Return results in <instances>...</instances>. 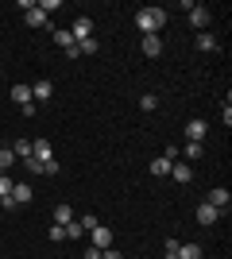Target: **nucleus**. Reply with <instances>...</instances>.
Returning <instances> with one entry per match:
<instances>
[{
  "instance_id": "obj_24",
  "label": "nucleus",
  "mask_w": 232,
  "mask_h": 259,
  "mask_svg": "<svg viewBox=\"0 0 232 259\" xmlns=\"http://www.w3.org/2000/svg\"><path fill=\"white\" fill-rule=\"evenodd\" d=\"M140 108H144V112H155V108H159V97H155V93H144V97H140Z\"/></svg>"
},
{
  "instance_id": "obj_4",
  "label": "nucleus",
  "mask_w": 232,
  "mask_h": 259,
  "mask_svg": "<svg viewBox=\"0 0 232 259\" xmlns=\"http://www.w3.org/2000/svg\"><path fill=\"white\" fill-rule=\"evenodd\" d=\"M89 248H112V228H105V225H97V228H89Z\"/></svg>"
},
{
  "instance_id": "obj_10",
  "label": "nucleus",
  "mask_w": 232,
  "mask_h": 259,
  "mask_svg": "<svg viewBox=\"0 0 232 259\" xmlns=\"http://www.w3.org/2000/svg\"><path fill=\"white\" fill-rule=\"evenodd\" d=\"M70 35H74L77 43H81V39H89V35H93V20H89V16H77V20L70 23Z\"/></svg>"
},
{
  "instance_id": "obj_26",
  "label": "nucleus",
  "mask_w": 232,
  "mask_h": 259,
  "mask_svg": "<svg viewBox=\"0 0 232 259\" xmlns=\"http://www.w3.org/2000/svg\"><path fill=\"white\" fill-rule=\"evenodd\" d=\"M77 225H81V232H89V228H97L101 221H97V217H93V213H85V217H81V221H77Z\"/></svg>"
},
{
  "instance_id": "obj_2",
  "label": "nucleus",
  "mask_w": 232,
  "mask_h": 259,
  "mask_svg": "<svg viewBox=\"0 0 232 259\" xmlns=\"http://www.w3.org/2000/svg\"><path fill=\"white\" fill-rule=\"evenodd\" d=\"M186 12H190V27H194V31H209L213 12L205 8V4H186Z\"/></svg>"
},
{
  "instance_id": "obj_13",
  "label": "nucleus",
  "mask_w": 232,
  "mask_h": 259,
  "mask_svg": "<svg viewBox=\"0 0 232 259\" xmlns=\"http://www.w3.org/2000/svg\"><path fill=\"white\" fill-rule=\"evenodd\" d=\"M31 197H35V190L27 182H16V186H12V201H16V205H27Z\"/></svg>"
},
{
  "instance_id": "obj_14",
  "label": "nucleus",
  "mask_w": 232,
  "mask_h": 259,
  "mask_svg": "<svg viewBox=\"0 0 232 259\" xmlns=\"http://www.w3.org/2000/svg\"><path fill=\"white\" fill-rule=\"evenodd\" d=\"M194 43H198V51H205V54L221 47V43H217V35H213V31H198V39H194Z\"/></svg>"
},
{
  "instance_id": "obj_29",
  "label": "nucleus",
  "mask_w": 232,
  "mask_h": 259,
  "mask_svg": "<svg viewBox=\"0 0 232 259\" xmlns=\"http://www.w3.org/2000/svg\"><path fill=\"white\" fill-rule=\"evenodd\" d=\"M39 8H43L47 16H51V12H58V8H62V0H39Z\"/></svg>"
},
{
  "instance_id": "obj_23",
  "label": "nucleus",
  "mask_w": 232,
  "mask_h": 259,
  "mask_svg": "<svg viewBox=\"0 0 232 259\" xmlns=\"http://www.w3.org/2000/svg\"><path fill=\"white\" fill-rule=\"evenodd\" d=\"M97 35H89V39H81V43H77V54H97Z\"/></svg>"
},
{
  "instance_id": "obj_9",
  "label": "nucleus",
  "mask_w": 232,
  "mask_h": 259,
  "mask_svg": "<svg viewBox=\"0 0 232 259\" xmlns=\"http://www.w3.org/2000/svg\"><path fill=\"white\" fill-rule=\"evenodd\" d=\"M51 97H55V81H47V77H39V81L31 85V101L39 105V101H51Z\"/></svg>"
},
{
  "instance_id": "obj_6",
  "label": "nucleus",
  "mask_w": 232,
  "mask_h": 259,
  "mask_svg": "<svg viewBox=\"0 0 232 259\" xmlns=\"http://www.w3.org/2000/svg\"><path fill=\"white\" fill-rule=\"evenodd\" d=\"M194 217H198V225H217V221H221V213H217V209L209 205V201H198V209H194Z\"/></svg>"
},
{
  "instance_id": "obj_28",
  "label": "nucleus",
  "mask_w": 232,
  "mask_h": 259,
  "mask_svg": "<svg viewBox=\"0 0 232 259\" xmlns=\"http://www.w3.org/2000/svg\"><path fill=\"white\" fill-rule=\"evenodd\" d=\"M163 255L166 259H178V240H166V244H163Z\"/></svg>"
},
{
  "instance_id": "obj_31",
  "label": "nucleus",
  "mask_w": 232,
  "mask_h": 259,
  "mask_svg": "<svg viewBox=\"0 0 232 259\" xmlns=\"http://www.w3.org/2000/svg\"><path fill=\"white\" fill-rule=\"evenodd\" d=\"M101 259H124V255L116 251V244H112V248H105V251H101Z\"/></svg>"
},
{
  "instance_id": "obj_19",
  "label": "nucleus",
  "mask_w": 232,
  "mask_h": 259,
  "mask_svg": "<svg viewBox=\"0 0 232 259\" xmlns=\"http://www.w3.org/2000/svg\"><path fill=\"white\" fill-rule=\"evenodd\" d=\"M178 259H201V244H178Z\"/></svg>"
},
{
  "instance_id": "obj_20",
  "label": "nucleus",
  "mask_w": 232,
  "mask_h": 259,
  "mask_svg": "<svg viewBox=\"0 0 232 259\" xmlns=\"http://www.w3.org/2000/svg\"><path fill=\"white\" fill-rule=\"evenodd\" d=\"M16 162H20V159H16V155H12L8 147H0V174H8L12 166H16Z\"/></svg>"
},
{
  "instance_id": "obj_15",
  "label": "nucleus",
  "mask_w": 232,
  "mask_h": 259,
  "mask_svg": "<svg viewBox=\"0 0 232 259\" xmlns=\"http://www.w3.org/2000/svg\"><path fill=\"white\" fill-rule=\"evenodd\" d=\"M144 54L147 58H159V54H163V39H159V35H144Z\"/></svg>"
},
{
  "instance_id": "obj_3",
  "label": "nucleus",
  "mask_w": 232,
  "mask_h": 259,
  "mask_svg": "<svg viewBox=\"0 0 232 259\" xmlns=\"http://www.w3.org/2000/svg\"><path fill=\"white\" fill-rule=\"evenodd\" d=\"M205 201H209V205L217 209V213H228V205H232V194L224 190V186H217V190H209V194H205Z\"/></svg>"
},
{
  "instance_id": "obj_11",
  "label": "nucleus",
  "mask_w": 232,
  "mask_h": 259,
  "mask_svg": "<svg viewBox=\"0 0 232 259\" xmlns=\"http://www.w3.org/2000/svg\"><path fill=\"white\" fill-rule=\"evenodd\" d=\"M23 20H27V27H51V16H47L39 4H35V8H27V16H23Z\"/></svg>"
},
{
  "instance_id": "obj_16",
  "label": "nucleus",
  "mask_w": 232,
  "mask_h": 259,
  "mask_svg": "<svg viewBox=\"0 0 232 259\" xmlns=\"http://www.w3.org/2000/svg\"><path fill=\"white\" fill-rule=\"evenodd\" d=\"M12 101H16V105H35V101H31V85H12Z\"/></svg>"
},
{
  "instance_id": "obj_21",
  "label": "nucleus",
  "mask_w": 232,
  "mask_h": 259,
  "mask_svg": "<svg viewBox=\"0 0 232 259\" xmlns=\"http://www.w3.org/2000/svg\"><path fill=\"white\" fill-rule=\"evenodd\" d=\"M12 155H16V159H31V140H16V147H12Z\"/></svg>"
},
{
  "instance_id": "obj_18",
  "label": "nucleus",
  "mask_w": 232,
  "mask_h": 259,
  "mask_svg": "<svg viewBox=\"0 0 232 259\" xmlns=\"http://www.w3.org/2000/svg\"><path fill=\"white\" fill-rule=\"evenodd\" d=\"M70 221H74V209H70L66 201H58L55 205V225H70Z\"/></svg>"
},
{
  "instance_id": "obj_22",
  "label": "nucleus",
  "mask_w": 232,
  "mask_h": 259,
  "mask_svg": "<svg viewBox=\"0 0 232 259\" xmlns=\"http://www.w3.org/2000/svg\"><path fill=\"white\" fill-rule=\"evenodd\" d=\"M182 155H186V162H198L201 155H205V147H201V143H186V147H182Z\"/></svg>"
},
{
  "instance_id": "obj_27",
  "label": "nucleus",
  "mask_w": 232,
  "mask_h": 259,
  "mask_svg": "<svg viewBox=\"0 0 232 259\" xmlns=\"http://www.w3.org/2000/svg\"><path fill=\"white\" fill-rule=\"evenodd\" d=\"M51 240L62 244V240H66V225H51Z\"/></svg>"
},
{
  "instance_id": "obj_5",
  "label": "nucleus",
  "mask_w": 232,
  "mask_h": 259,
  "mask_svg": "<svg viewBox=\"0 0 232 259\" xmlns=\"http://www.w3.org/2000/svg\"><path fill=\"white\" fill-rule=\"evenodd\" d=\"M55 43L66 51V58H77V39L70 35V27H58V31H55Z\"/></svg>"
},
{
  "instance_id": "obj_12",
  "label": "nucleus",
  "mask_w": 232,
  "mask_h": 259,
  "mask_svg": "<svg viewBox=\"0 0 232 259\" xmlns=\"http://www.w3.org/2000/svg\"><path fill=\"white\" fill-rule=\"evenodd\" d=\"M205 132H209V124H205L201 116H194V120L186 124V136H190V143H201V136H205Z\"/></svg>"
},
{
  "instance_id": "obj_25",
  "label": "nucleus",
  "mask_w": 232,
  "mask_h": 259,
  "mask_svg": "<svg viewBox=\"0 0 232 259\" xmlns=\"http://www.w3.org/2000/svg\"><path fill=\"white\" fill-rule=\"evenodd\" d=\"M12 186H16V182H12L8 174H0V201H4V197H12Z\"/></svg>"
},
{
  "instance_id": "obj_1",
  "label": "nucleus",
  "mask_w": 232,
  "mask_h": 259,
  "mask_svg": "<svg viewBox=\"0 0 232 259\" xmlns=\"http://www.w3.org/2000/svg\"><path fill=\"white\" fill-rule=\"evenodd\" d=\"M163 23H166L163 8H140V12H135V27H140L144 35H159V31H163Z\"/></svg>"
},
{
  "instance_id": "obj_30",
  "label": "nucleus",
  "mask_w": 232,
  "mask_h": 259,
  "mask_svg": "<svg viewBox=\"0 0 232 259\" xmlns=\"http://www.w3.org/2000/svg\"><path fill=\"white\" fill-rule=\"evenodd\" d=\"M39 174H58V159H51V162H39Z\"/></svg>"
},
{
  "instance_id": "obj_8",
  "label": "nucleus",
  "mask_w": 232,
  "mask_h": 259,
  "mask_svg": "<svg viewBox=\"0 0 232 259\" xmlns=\"http://www.w3.org/2000/svg\"><path fill=\"white\" fill-rule=\"evenodd\" d=\"M170 178H174L178 186H190L194 182V162H174V166H170Z\"/></svg>"
},
{
  "instance_id": "obj_32",
  "label": "nucleus",
  "mask_w": 232,
  "mask_h": 259,
  "mask_svg": "<svg viewBox=\"0 0 232 259\" xmlns=\"http://www.w3.org/2000/svg\"><path fill=\"white\" fill-rule=\"evenodd\" d=\"M81 259H101V248H85V255Z\"/></svg>"
},
{
  "instance_id": "obj_7",
  "label": "nucleus",
  "mask_w": 232,
  "mask_h": 259,
  "mask_svg": "<svg viewBox=\"0 0 232 259\" xmlns=\"http://www.w3.org/2000/svg\"><path fill=\"white\" fill-rule=\"evenodd\" d=\"M31 159H35V162H51V159H55L51 140H31Z\"/></svg>"
},
{
  "instance_id": "obj_17",
  "label": "nucleus",
  "mask_w": 232,
  "mask_h": 259,
  "mask_svg": "<svg viewBox=\"0 0 232 259\" xmlns=\"http://www.w3.org/2000/svg\"><path fill=\"white\" fill-rule=\"evenodd\" d=\"M170 166H174V162H170V159H163V155H159V159H151V166H147V170H151L155 178H166V174H170Z\"/></svg>"
}]
</instances>
